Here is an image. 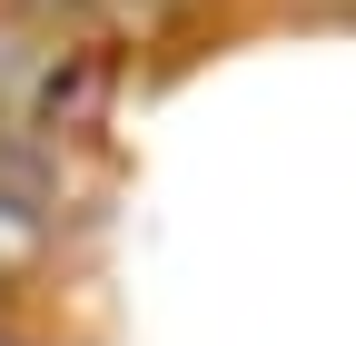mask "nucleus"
Listing matches in <instances>:
<instances>
[{"instance_id":"nucleus-3","label":"nucleus","mask_w":356,"mask_h":346,"mask_svg":"<svg viewBox=\"0 0 356 346\" xmlns=\"http://www.w3.org/2000/svg\"><path fill=\"white\" fill-rule=\"evenodd\" d=\"M0 346H40V336H30V327H20V317H0Z\"/></svg>"},{"instance_id":"nucleus-1","label":"nucleus","mask_w":356,"mask_h":346,"mask_svg":"<svg viewBox=\"0 0 356 346\" xmlns=\"http://www.w3.org/2000/svg\"><path fill=\"white\" fill-rule=\"evenodd\" d=\"M119 99V50L89 30V0H0V139L79 168Z\"/></svg>"},{"instance_id":"nucleus-2","label":"nucleus","mask_w":356,"mask_h":346,"mask_svg":"<svg viewBox=\"0 0 356 346\" xmlns=\"http://www.w3.org/2000/svg\"><path fill=\"white\" fill-rule=\"evenodd\" d=\"M60 267V208L30 198L20 179H0V317H20Z\"/></svg>"},{"instance_id":"nucleus-4","label":"nucleus","mask_w":356,"mask_h":346,"mask_svg":"<svg viewBox=\"0 0 356 346\" xmlns=\"http://www.w3.org/2000/svg\"><path fill=\"white\" fill-rule=\"evenodd\" d=\"M307 10H356V0H307Z\"/></svg>"}]
</instances>
